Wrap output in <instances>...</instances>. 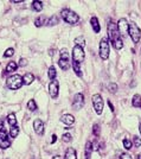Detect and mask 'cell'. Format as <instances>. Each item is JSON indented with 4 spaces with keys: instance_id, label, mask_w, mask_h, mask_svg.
<instances>
[{
    "instance_id": "30",
    "label": "cell",
    "mask_w": 141,
    "mask_h": 159,
    "mask_svg": "<svg viewBox=\"0 0 141 159\" xmlns=\"http://www.w3.org/2000/svg\"><path fill=\"white\" fill-rule=\"evenodd\" d=\"M133 146V142L129 139H124V147L126 150H131Z\"/></svg>"
},
{
    "instance_id": "43",
    "label": "cell",
    "mask_w": 141,
    "mask_h": 159,
    "mask_svg": "<svg viewBox=\"0 0 141 159\" xmlns=\"http://www.w3.org/2000/svg\"><path fill=\"white\" fill-rule=\"evenodd\" d=\"M138 158H139V159H141V153H140V154H139V156H138Z\"/></svg>"
},
{
    "instance_id": "6",
    "label": "cell",
    "mask_w": 141,
    "mask_h": 159,
    "mask_svg": "<svg viewBox=\"0 0 141 159\" xmlns=\"http://www.w3.org/2000/svg\"><path fill=\"white\" fill-rule=\"evenodd\" d=\"M84 57H86V53H84L83 48H81L78 45H75L74 49H72V62L81 64L84 61Z\"/></svg>"
},
{
    "instance_id": "29",
    "label": "cell",
    "mask_w": 141,
    "mask_h": 159,
    "mask_svg": "<svg viewBox=\"0 0 141 159\" xmlns=\"http://www.w3.org/2000/svg\"><path fill=\"white\" fill-rule=\"evenodd\" d=\"M27 108L31 111V112H33V111H37V103L35 102V100H30L29 102H27Z\"/></svg>"
},
{
    "instance_id": "22",
    "label": "cell",
    "mask_w": 141,
    "mask_h": 159,
    "mask_svg": "<svg viewBox=\"0 0 141 159\" xmlns=\"http://www.w3.org/2000/svg\"><path fill=\"white\" fill-rule=\"evenodd\" d=\"M7 122L10 124L11 127L17 126V118H16V115L13 114V113H11V114L7 115Z\"/></svg>"
},
{
    "instance_id": "2",
    "label": "cell",
    "mask_w": 141,
    "mask_h": 159,
    "mask_svg": "<svg viewBox=\"0 0 141 159\" xmlns=\"http://www.w3.org/2000/svg\"><path fill=\"white\" fill-rule=\"evenodd\" d=\"M61 16H62L63 20H64L65 23L70 24V25L77 24L79 20L78 14L75 13L74 11H71V10H69V9H63L62 11H61Z\"/></svg>"
},
{
    "instance_id": "36",
    "label": "cell",
    "mask_w": 141,
    "mask_h": 159,
    "mask_svg": "<svg viewBox=\"0 0 141 159\" xmlns=\"http://www.w3.org/2000/svg\"><path fill=\"white\" fill-rule=\"evenodd\" d=\"M121 159H133V157L129 153H122L121 154Z\"/></svg>"
},
{
    "instance_id": "21",
    "label": "cell",
    "mask_w": 141,
    "mask_h": 159,
    "mask_svg": "<svg viewBox=\"0 0 141 159\" xmlns=\"http://www.w3.org/2000/svg\"><path fill=\"white\" fill-rule=\"evenodd\" d=\"M43 7H44V5H43V2L39 1V0H36V1L32 2V9L35 10V11H37V12H40V11L43 10Z\"/></svg>"
},
{
    "instance_id": "42",
    "label": "cell",
    "mask_w": 141,
    "mask_h": 159,
    "mask_svg": "<svg viewBox=\"0 0 141 159\" xmlns=\"http://www.w3.org/2000/svg\"><path fill=\"white\" fill-rule=\"evenodd\" d=\"M139 132H140V134H141V124L139 125Z\"/></svg>"
},
{
    "instance_id": "16",
    "label": "cell",
    "mask_w": 141,
    "mask_h": 159,
    "mask_svg": "<svg viewBox=\"0 0 141 159\" xmlns=\"http://www.w3.org/2000/svg\"><path fill=\"white\" fill-rule=\"evenodd\" d=\"M90 24H91V27L94 30L95 33H98L100 30H101V26H100V23H98V19L96 17H91L90 19Z\"/></svg>"
},
{
    "instance_id": "34",
    "label": "cell",
    "mask_w": 141,
    "mask_h": 159,
    "mask_svg": "<svg viewBox=\"0 0 141 159\" xmlns=\"http://www.w3.org/2000/svg\"><path fill=\"white\" fill-rule=\"evenodd\" d=\"M93 133H94L95 137H98V135H100V126L97 124H95L93 126Z\"/></svg>"
},
{
    "instance_id": "15",
    "label": "cell",
    "mask_w": 141,
    "mask_h": 159,
    "mask_svg": "<svg viewBox=\"0 0 141 159\" xmlns=\"http://www.w3.org/2000/svg\"><path fill=\"white\" fill-rule=\"evenodd\" d=\"M64 159H77V154H76V150L74 147H69L65 151V156Z\"/></svg>"
},
{
    "instance_id": "39",
    "label": "cell",
    "mask_w": 141,
    "mask_h": 159,
    "mask_svg": "<svg viewBox=\"0 0 141 159\" xmlns=\"http://www.w3.org/2000/svg\"><path fill=\"white\" fill-rule=\"evenodd\" d=\"M51 138H52V139H51V144H55V142H56V140H57V137H56V135L53 134Z\"/></svg>"
},
{
    "instance_id": "38",
    "label": "cell",
    "mask_w": 141,
    "mask_h": 159,
    "mask_svg": "<svg viewBox=\"0 0 141 159\" xmlns=\"http://www.w3.org/2000/svg\"><path fill=\"white\" fill-rule=\"evenodd\" d=\"M107 103H108V106H109V108H110V111H112V112H114L115 111L114 106H113V103L110 102V100H108V101H107Z\"/></svg>"
},
{
    "instance_id": "8",
    "label": "cell",
    "mask_w": 141,
    "mask_h": 159,
    "mask_svg": "<svg viewBox=\"0 0 141 159\" xmlns=\"http://www.w3.org/2000/svg\"><path fill=\"white\" fill-rule=\"evenodd\" d=\"M93 105H94V109H95L96 114H102V112H103V99L100 94L93 95Z\"/></svg>"
},
{
    "instance_id": "27",
    "label": "cell",
    "mask_w": 141,
    "mask_h": 159,
    "mask_svg": "<svg viewBox=\"0 0 141 159\" xmlns=\"http://www.w3.org/2000/svg\"><path fill=\"white\" fill-rule=\"evenodd\" d=\"M72 69H74V71H75V74L78 76V77H82V72H81V68H79V64L78 63H75L72 62Z\"/></svg>"
},
{
    "instance_id": "4",
    "label": "cell",
    "mask_w": 141,
    "mask_h": 159,
    "mask_svg": "<svg viewBox=\"0 0 141 159\" xmlns=\"http://www.w3.org/2000/svg\"><path fill=\"white\" fill-rule=\"evenodd\" d=\"M128 33L131 36V38H132L133 43H135V44H138L139 43V41H140L141 38V30L139 29V26L135 24V23H129V30H128Z\"/></svg>"
},
{
    "instance_id": "37",
    "label": "cell",
    "mask_w": 141,
    "mask_h": 159,
    "mask_svg": "<svg viewBox=\"0 0 141 159\" xmlns=\"http://www.w3.org/2000/svg\"><path fill=\"white\" fill-rule=\"evenodd\" d=\"M26 64H27L26 60H24V58H21V60H20V63H19V65H20V67H25Z\"/></svg>"
},
{
    "instance_id": "32",
    "label": "cell",
    "mask_w": 141,
    "mask_h": 159,
    "mask_svg": "<svg viewBox=\"0 0 141 159\" xmlns=\"http://www.w3.org/2000/svg\"><path fill=\"white\" fill-rule=\"evenodd\" d=\"M108 89H109V91H112V93H116V90H117V84H116V83H109V84H108Z\"/></svg>"
},
{
    "instance_id": "26",
    "label": "cell",
    "mask_w": 141,
    "mask_h": 159,
    "mask_svg": "<svg viewBox=\"0 0 141 159\" xmlns=\"http://www.w3.org/2000/svg\"><path fill=\"white\" fill-rule=\"evenodd\" d=\"M48 75H49V79L52 80V81H55V79H56V75H57V72H56V68H55L53 65H51V67L49 68Z\"/></svg>"
},
{
    "instance_id": "14",
    "label": "cell",
    "mask_w": 141,
    "mask_h": 159,
    "mask_svg": "<svg viewBox=\"0 0 141 159\" xmlns=\"http://www.w3.org/2000/svg\"><path fill=\"white\" fill-rule=\"evenodd\" d=\"M61 121L65 125H72L75 122V116L71 114H63L61 116Z\"/></svg>"
},
{
    "instance_id": "44",
    "label": "cell",
    "mask_w": 141,
    "mask_h": 159,
    "mask_svg": "<svg viewBox=\"0 0 141 159\" xmlns=\"http://www.w3.org/2000/svg\"><path fill=\"white\" fill-rule=\"evenodd\" d=\"M138 159H139V158H138Z\"/></svg>"
},
{
    "instance_id": "20",
    "label": "cell",
    "mask_w": 141,
    "mask_h": 159,
    "mask_svg": "<svg viewBox=\"0 0 141 159\" xmlns=\"http://www.w3.org/2000/svg\"><path fill=\"white\" fill-rule=\"evenodd\" d=\"M91 152H93V142H87V144H86V159H90Z\"/></svg>"
},
{
    "instance_id": "41",
    "label": "cell",
    "mask_w": 141,
    "mask_h": 159,
    "mask_svg": "<svg viewBox=\"0 0 141 159\" xmlns=\"http://www.w3.org/2000/svg\"><path fill=\"white\" fill-rule=\"evenodd\" d=\"M52 159H63V158L61 157V156H55V157H53Z\"/></svg>"
},
{
    "instance_id": "10",
    "label": "cell",
    "mask_w": 141,
    "mask_h": 159,
    "mask_svg": "<svg viewBox=\"0 0 141 159\" xmlns=\"http://www.w3.org/2000/svg\"><path fill=\"white\" fill-rule=\"evenodd\" d=\"M10 145H11V140H10L9 135L6 133V130L0 131V149L6 150L10 147Z\"/></svg>"
},
{
    "instance_id": "7",
    "label": "cell",
    "mask_w": 141,
    "mask_h": 159,
    "mask_svg": "<svg viewBox=\"0 0 141 159\" xmlns=\"http://www.w3.org/2000/svg\"><path fill=\"white\" fill-rule=\"evenodd\" d=\"M109 43H108V39L107 38H102L101 42H100V57L101 60L106 61L109 57Z\"/></svg>"
},
{
    "instance_id": "23",
    "label": "cell",
    "mask_w": 141,
    "mask_h": 159,
    "mask_svg": "<svg viewBox=\"0 0 141 159\" xmlns=\"http://www.w3.org/2000/svg\"><path fill=\"white\" fill-rule=\"evenodd\" d=\"M58 24V17L57 16H52L46 20V25L48 26H53V25H57Z\"/></svg>"
},
{
    "instance_id": "5",
    "label": "cell",
    "mask_w": 141,
    "mask_h": 159,
    "mask_svg": "<svg viewBox=\"0 0 141 159\" xmlns=\"http://www.w3.org/2000/svg\"><path fill=\"white\" fill-rule=\"evenodd\" d=\"M61 58L58 61V65L61 67V69L63 71H67L70 68V61H69V53L67 49H62L61 50Z\"/></svg>"
},
{
    "instance_id": "13",
    "label": "cell",
    "mask_w": 141,
    "mask_h": 159,
    "mask_svg": "<svg viewBox=\"0 0 141 159\" xmlns=\"http://www.w3.org/2000/svg\"><path fill=\"white\" fill-rule=\"evenodd\" d=\"M33 130L38 135L44 134V122L40 119H36L33 122Z\"/></svg>"
},
{
    "instance_id": "35",
    "label": "cell",
    "mask_w": 141,
    "mask_h": 159,
    "mask_svg": "<svg viewBox=\"0 0 141 159\" xmlns=\"http://www.w3.org/2000/svg\"><path fill=\"white\" fill-rule=\"evenodd\" d=\"M133 142H134V146L135 147H140L141 146V138H139V137H134Z\"/></svg>"
},
{
    "instance_id": "18",
    "label": "cell",
    "mask_w": 141,
    "mask_h": 159,
    "mask_svg": "<svg viewBox=\"0 0 141 159\" xmlns=\"http://www.w3.org/2000/svg\"><path fill=\"white\" fill-rule=\"evenodd\" d=\"M18 68V64L14 61H11V62L6 65V69H5V72L4 74H10V72H13V71H16Z\"/></svg>"
},
{
    "instance_id": "11",
    "label": "cell",
    "mask_w": 141,
    "mask_h": 159,
    "mask_svg": "<svg viewBox=\"0 0 141 159\" xmlns=\"http://www.w3.org/2000/svg\"><path fill=\"white\" fill-rule=\"evenodd\" d=\"M117 26H119V31L122 37H126L127 33H128V30H129V24L127 21V19L124 18H121L119 21H117Z\"/></svg>"
},
{
    "instance_id": "1",
    "label": "cell",
    "mask_w": 141,
    "mask_h": 159,
    "mask_svg": "<svg viewBox=\"0 0 141 159\" xmlns=\"http://www.w3.org/2000/svg\"><path fill=\"white\" fill-rule=\"evenodd\" d=\"M108 37L110 39V42L113 43L114 48L116 50H121L124 48V42L121 39V36H120V31H119V26L117 24L115 23L114 20H109L108 23Z\"/></svg>"
},
{
    "instance_id": "28",
    "label": "cell",
    "mask_w": 141,
    "mask_h": 159,
    "mask_svg": "<svg viewBox=\"0 0 141 159\" xmlns=\"http://www.w3.org/2000/svg\"><path fill=\"white\" fill-rule=\"evenodd\" d=\"M18 134H19V127H18V126H13V127H11L10 137H11V138H16Z\"/></svg>"
},
{
    "instance_id": "40",
    "label": "cell",
    "mask_w": 141,
    "mask_h": 159,
    "mask_svg": "<svg viewBox=\"0 0 141 159\" xmlns=\"http://www.w3.org/2000/svg\"><path fill=\"white\" fill-rule=\"evenodd\" d=\"M49 55H50V56H55V49H51V50H50V52H49Z\"/></svg>"
},
{
    "instance_id": "25",
    "label": "cell",
    "mask_w": 141,
    "mask_h": 159,
    "mask_svg": "<svg viewBox=\"0 0 141 159\" xmlns=\"http://www.w3.org/2000/svg\"><path fill=\"white\" fill-rule=\"evenodd\" d=\"M44 24H46V19H45L44 16H40V17H38L35 20V25L37 27H40L42 25H44Z\"/></svg>"
},
{
    "instance_id": "17",
    "label": "cell",
    "mask_w": 141,
    "mask_h": 159,
    "mask_svg": "<svg viewBox=\"0 0 141 159\" xmlns=\"http://www.w3.org/2000/svg\"><path fill=\"white\" fill-rule=\"evenodd\" d=\"M23 81H24V84H31L33 81H35V76H33V74L32 72H26L24 76H23Z\"/></svg>"
},
{
    "instance_id": "9",
    "label": "cell",
    "mask_w": 141,
    "mask_h": 159,
    "mask_svg": "<svg viewBox=\"0 0 141 159\" xmlns=\"http://www.w3.org/2000/svg\"><path fill=\"white\" fill-rule=\"evenodd\" d=\"M83 106H84V95L82 93H77L72 100V108L75 111H79Z\"/></svg>"
},
{
    "instance_id": "33",
    "label": "cell",
    "mask_w": 141,
    "mask_h": 159,
    "mask_svg": "<svg viewBox=\"0 0 141 159\" xmlns=\"http://www.w3.org/2000/svg\"><path fill=\"white\" fill-rule=\"evenodd\" d=\"M71 139H72L71 134H69V133H65V134H63L62 140H63L64 142H71Z\"/></svg>"
},
{
    "instance_id": "31",
    "label": "cell",
    "mask_w": 141,
    "mask_h": 159,
    "mask_svg": "<svg viewBox=\"0 0 141 159\" xmlns=\"http://www.w3.org/2000/svg\"><path fill=\"white\" fill-rule=\"evenodd\" d=\"M13 55H14V49L13 48H9L5 51V53H4V57H12Z\"/></svg>"
},
{
    "instance_id": "12",
    "label": "cell",
    "mask_w": 141,
    "mask_h": 159,
    "mask_svg": "<svg viewBox=\"0 0 141 159\" xmlns=\"http://www.w3.org/2000/svg\"><path fill=\"white\" fill-rule=\"evenodd\" d=\"M49 93H50L51 97H53V99H56L58 96V81L55 80V81L50 82V84H49Z\"/></svg>"
},
{
    "instance_id": "3",
    "label": "cell",
    "mask_w": 141,
    "mask_h": 159,
    "mask_svg": "<svg viewBox=\"0 0 141 159\" xmlns=\"http://www.w3.org/2000/svg\"><path fill=\"white\" fill-rule=\"evenodd\" d=\"M24 84V81H23V77L18 74H14L12 76H10L7 81H6V86L9 89H12V90H16V89H19L21 86Z\"/></svg>"
},
{
    "instance_id": "24",
    "label": "cell",
    "mask_w": 141,
    "mask_h": 159,
    "mask_svg": "<svg viewBox=\"0 0 141 159\" xmlns=\"http://www.w3.org/2000/svg\"><path fill=\"white\" fill-rule=\"evenodd\" d=\"M75 43H76V45L81 46V48H84L86 46V39H84L83 36H78V37L75 38Z\"/></svg>"
},
{
    "instance_id": "19",
    "label": "cell",
    "mask_w": 141,
    "mask_h": 159,
    "mask_svg": "<svg viewBox=\"0 0 141 159\" xmlns=\"http://www.w3.org/2000/svg\"><path fill=\"white\" fill-rule=\"evenodd\" d=\"M132 105H133V107L141 108V95H139V94H135V95L133 96Z\"/></svg>"
}]
</instances>
